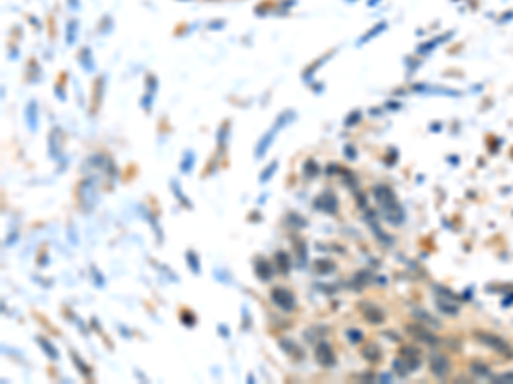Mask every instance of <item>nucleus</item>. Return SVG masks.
<instances>
[{"instance_id":"obj_1","label":"nucleus","mask_w":513,"mask_h":384,"mask_svg":"<svg viewBox=\"0 0 513 384\" xmlns=\"http://www.w3.org/2000/svg\"><path fill=\"white\" fill-rule=\"evenodd\" d=\"M272 300L277 304V306H281L283 309H286V311H291V309L294 307V297H293V294H291L289 290L276 289L272 292Z\"/></svg>"},{"instance_id":"obj_2","label":"nucleus","mask_w":513,"mask_h":384,"mask_svg":"<svg viewBox=\"0 0 513 384\" xmlns=\"http://www.w3.org/2000/svg\"><path fill=\"white\" fill-rule=\"evenodd\" d=\"M276 130H277V128H276V126H274V130H272V132L266 133V135L262 137V140H260V142H259V145H257V157H262L264 154H266V150L270 147V143L274 142V133H276Z\"/></svg>"},{"instance_id":"obj_3","label":"nucleus","mask_w":513,"mask_h":384,"mask_svg":"<svg viewBox=\"0 0 513 384\" xmlns=\"http://www.w3.org/2000/svg\"><path fill=\"white\" fill-rule=\"evenodd\" d=\"M26 118H28V125L31 130H36V125H38V116H36V103L31 101L28 105V109H26Z\"/></svg>"},{"instance_id":"obj_4","label":"nucleus","mask_w":513,"mask_h":384,"mask_svg":"<svg viewBox=\"0 0 513 384\" xmlns=\"http://www.w3.org/2000/svg\"><path fill=\"white\" fill-rule=\"evenodd\" d=\"M255 268H257V273H259L260 279H270V266L267 265L266 262H262V260L257 262V266H255Z\"/></svg>"},{"instance_id":"obj_5","label":"nucleus","mask_w":513,"mask_h":384,"mask_svg":"<svg viewBox=\"0 0 513 384\" xmlns=\"http://www.w3.org/2000/svg\"><path fill=\"white\" fill-rule=\"evenodd\" d=\"M276 169H277V161L270 162V164H269V168H266V169H264L262 176H260V181H262V183H266L267 179H270V176H272L274 173H276Z\"/></svg>"},{"instance_id":"obj_6","label":"nucleus","mask_w":513,"mask_h":384,"mask_svg":"<svg viewBox=\"0 0 513 384\" xmlns=\"http://www.w3.org/2000/svg\"><path fill=\"white\" fill-rule=\"evenodd\" d=\"M192 166H193V154L187 152V159H183V162H182V171L189 173L190 169H192Z\"/></svg>"},{"instance_id":"obj_7","label":"nucleus","mask_w":513,"mask_h":384,"mask_svg":"<svg viewBox=\"0 0 513 384\" xmlns=\"http://www.w3.org/2000/svg\"><path fill=\"white\" fill-rule=\"evenodd\" d=\"M77 22H69V26H67V43H74V31H77Z\"/></svg>"},{"instance_id":"obj_8","label":"nucleus","mask_w":513,"mask_h":384,"mask_svg":"<svg viewBox=\"0 0 513 384\" xmlns=\"http://www.w3.org/2000/svg\"><path fill=\"white\" fill-rule=\"evenodd\" d=\"M39 342H41L43 349H45V350H46V352H50V353H52V359H57V350H55V349H53V347L46 345V343H45V342H43V340H39Z\"/></svg>"}]
</instances>
